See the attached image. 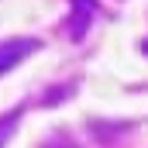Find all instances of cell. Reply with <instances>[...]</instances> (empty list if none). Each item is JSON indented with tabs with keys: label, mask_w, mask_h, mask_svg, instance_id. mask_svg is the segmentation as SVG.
<instances>
[{
	"label": "cell",
	"mask_w": 148,
	"mask_h": 148,
	"mask_svg": "<svg viewBox=\"0 0 148 148\" xmlns=\"http://www.w3.org/2000/svg\"><path fill=\"white\" fill-rule=\"evenodd\" d=\"M35 48H38V41H35V38H14V41L0 45V76L7 73V69H14L21 59H28Z\"/></svg>",
	"instance_id": "cell-1"
},
{
	"label": "cell",
	"mask_w": 148,
	"mask_h": 148,
	"mask_svg": "<svg viewBox=\"0 0 148 148\" xmlns=\"http://www.w3.org/2000/svg\"><path fill=\"white\" fill-rule=\"evenodd\" d=\"M73 7L79 10L73 21H76V28H73V38H83L86 35V24H90V17H97V3L93 0H73Z\"/></svg>",
	"instance_id": "cell-2"
},
{
	"label": "cell",
	"mask_w": 148,
	"mask_h": 148,
	"mask_svg": "<svg viewBox=\"0 0 148 148\" xmlns=\"http://www.w3.org/2000/svg\"><path fill=\"white\" fill-rule=\"evenodd\" d=\"M17 124H21V110H7V114H0V148L10 141V134L17 131Z\"/></svg>",
	"instance_id": "cell-3"
},
{
	"label": "cell",
	"mask_w": 148,
	"mask_h": 148,
	"mask_svg": "<svg viewBox=\"0 0 148 148\" xmlns=\"http://www.w3.org/2000/svg\"><path fill=\"white\" fill-rule=\"evenodd\" d=\"M145 52H148V41H145Z\"/></svg>",
	"instance_id": "cell-4"
}]
</instances>
